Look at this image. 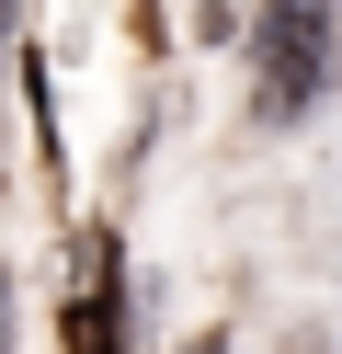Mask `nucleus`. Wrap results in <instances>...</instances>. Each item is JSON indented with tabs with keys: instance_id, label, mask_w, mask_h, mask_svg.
<instances>
[{
	"instance_id": "nucleus-1",
	"label": "nucleus",
	"mask_w": 342,
	"mask_h": 354,
	"mask_svg": "<svg viewBox=\"0 0 342 354\" xmlns=\"http://www.w3.org/2000/svg\"><path fill=\"white\" fill-rule=\"evenodd\" d=\"M251 80H263V115H308L331 80V0H274L251 35Z\"/></svg>"
},
{
	"instance_id": "nucleus-2",
	"label": "nucleus",
	"mask_w": 342,
	"mask_h": 354,
	"mask_svg": "<svg viewBox=\"0 0 342 354\" xmlns=\"http://www.w3.org/2000/svg\"><path fill=\"white\" fill-rule=\"evenodd\" d=\"M0 354H12V274H0Z\"/></svg>"
},
{
	"instance_id": "nucleus-3",
	"label": "nucleus",
	"mask_w": 342,
	"mask_h": 354,
	"mask_svg": "<svg viewBox=\"0 0 342 354\" xmlns=\"http://www.w3.org/2000/svg\"><path fill=\"white\" fill-rule=\"evenodd\" d=\"M194 354H228V343H217V331H205V343H194Z\"/></svg>"
}]
</instances>
